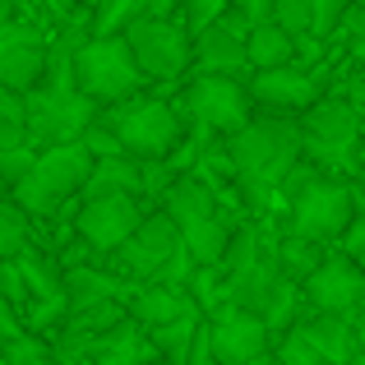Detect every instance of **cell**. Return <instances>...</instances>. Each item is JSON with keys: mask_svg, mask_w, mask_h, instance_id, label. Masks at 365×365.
<instances>
[{"mask_svg": "<svg viewBox=\"0 0 365 365\" xmlns=\"http://www.w3.org/2000/svg\"><path fill=\"white\" fill-rule=\"evenodd\" d=\"M301 158V125L292 120H245L232 139V167L255 195L282 185Z\"/></svg>", "mask_w": 365, "mask_h": 365, "instance_id": "cell-1", "label": "cell"}, {"mask_svg": "<svg viewBox=\"0 0 365 365\" xmlns=\"http://www.w3.org/2000/svg\"><path fill=\"white\" fill-rule=\"evenodd\" d=\"M356 5H365V0H356Z\"/></svg>", "mask_w": 365, "mask_h": 365, "instance_id": "cell-37", "label": "cell"}, {"mask_svg": "<svg viewBox=\"0 0 365 365\" xmlns=\"http://www.w3.org/2000/svg\"><path fill=\"white\" fill-rule=\"evenodd\" d=\"M273 24L282 28V33H292V37H301V33H310L314 28V0H273Z\"/></svg>", "mask_w": 365, "mask_h": 365, "instance_id": "cell-26", "label": "cell"}, {"mask_svg": "<svg viewBox=\"0 0 365 365\" xmlns=\"http://www.w3.org/2000/svg\"><path fill=\"white\" fill-rule=\"evenodd\" d=\"M361 195H365V180H361Z\"/></svg>", "mask_w": 365, "mask_h": 365, "instance_id": "cell-35", "label": "cell"}, {"mask_svg": "<svg viewBox=\"0 0 365 365\" xmlns=\"http://www.w3.org/2000/svg\"><path fill=\"white\" fill-rule=\"evenodd\" d=\"M98 365H148V342L139 338L134 324H116L98 342Z\"/></svg>", "mask_w": 365, "mask_h": 365, "instance_id": "cell-23", "label": "cell"}, {"mask_svg": "<svg viewBox=\"0 0 365 365\" xmlns=\"http://www.w3.org/2000/svg\"><path fill=\"white\" fill-rule=\"evenodd\" d=\"M111 134H116L120 153L130 158H143V162H158L176 148L180 139V120L167 102L158 98H130L111 111Z\"/></svg>", "mask_w": 365, "mask_h": 365, "instance_id": "cell-5", "label": "cell"}, {"mask_svg": "<svg viewBox=\"0 0 365 365\" xmlns=\"http://www.w3.org/2000/svg\"><path fill=\"white\" fill-rule=\"evenodd\" d=\"M65 287H70L74 310H98V305H107L111 296H116V282H111L107 273H93V268H74V273L65 277Z\"/></svg>", "mask_w": 365, "mask_h": 365, "instance_id": "cell-24", "label": "cell"}, {"mask_svg": "<svg viewBox=\"0 0 365 365\" xmlns=\"http://www.w3.org/2000/svg\"><path fill=\"white\" fill-rule=\"evenodd\" d=\"M74 83L88 102H125L139 93L143 74L125 37H93L74 51Z\"/></svg>", "mask_w": 365, "mask_h": 365, "instance_id": "cell-4", "label": "cell"}, {"mask_svg": "<svg viewBox=\"0 0 365 365\" xmlns=\"http://www.w3.org/2000/svg\"><path fill=\"white\" fill-rule=\"evenodd\" d=\"M24 208H9V204H0V259L9 255V250H19L24 245Z\"/></svg>", "mask_w": 365, "mask_h": 365, "instance_id": "cell-29", "label": "cell"}, {"mask_svg": "<svg viewBox=\"0 0 365 365\" xmlns=\"http://www.w3.org/2000/svg\"><path fill=\"white\" fill-rule=\"evenodd\" d=\"M134 319L143 324V329H162V324L180 319L185 310H195V301H190L185 292H176V287H143L139 296L130 301Z\"/></svg>", "mask_w": 365, "mask_h": 365, "instance_id": "cell-20", "label": "cell"}, {"mask_svg": "<svg viewBox=\"0 0 365 365\" xmlns=\"http://www.w3.org/2000/svg\"><path fill=\"white\" fill-rule=\"evenodd\" d=\"M46 74V51L28 28L0 24V88L5 93H33Z\"/></svg>", "mask_w": 365, "mask_h": 365, "instance_id": "cell-15", "label": "cell"}, {"mask_svg": "<svg viewBox=\"0 0 365 365\" xmlns=\"http://www.w3.org/2000/svg\"><path fill=\"white\" fill-rule=\"evenodd\" d=\"M148 365H167V361H148Z\"/></svg>", "mask_w": 365, "mask_h": 365, "instance_id": "cell-33", "label": "cell"}, {"mask_svg": "<svg viewBox=\"0 0 365 365\" xmlns=\"http://www.w3.org/2000/svg\"><path fill=\"white\" fill-rule=\"evenodd\" d=\"M125 46H130L134 65H139V74H153V79H176L180 70L190 65V33L180 24H171V19H134L130 28H125Z\"/></svg>", "mask_w": 365, "mask_h": 365, "instance_id": "cell-7", "label": "cell"}, {"mask_svg": "<svg viewBox=\"0 0 365 365\" xmlns=\"http://www.w3.org/2000/svg\"><path fill=\"white\" fill-rule=\"evenodd\" d=\"M185 296L195 301V310H199V305H208V310H213V305L227 296V287L217 282V268H195V273H190V292Z\"/></svg>", "mask_w": 365, "mask_h": 365, "instance_id": "cell-27", "label": "cell"}, {"mask_svg": "<svg viewBox=\"0 0 365 365\" xmlns=\"http://www.w3.org/2000/svg\"><path fill=\"white\" fill-rule=\"evenodd\" d=\"M0 158H5V153H0ZM0 180H5V171H0Z\"/></svg>", "mask_w": 365, "mask_h": 365, "instance_id": "cell-34", "label": "cell"}, {"mask_svg": "<svg viewBox=\"0 0 365 365\" xmlns=\"http://www.w3.org/2000/svg\"><path fill=\"white\" fill-rule=\"evenodd\" d=\"M93 171V153L83 143H51L42 158L28 167L24 180H14V195L24 213H51L61 199H70L74 190H83Z\"/></svg>", "mask_w": 365, "mask_h": 365, "instance_id": "cell-3", "label": "cell"}, {"mask_svg": "<svg viewBox=\"0 0 365 365\" xmlns=\"http://www.w3.org/2000/svg\"><path fill=\"white\" fill-rule=\"evenodd\" d=\"M93 125V102L74 88H33L24 102L28 143H79Z\"/></svg>", "mask_w": 365, "mask_h": 365, "instance_id": "cell-6", "label": "cell"}, {"mask_svg": "<svg viewBox=\"0 0 365 365\" xmlns=\"http://www.w3.org/2000/svg\"><path fill=\"white\" fill-rule=\"evenodd\" d=\"M134 19H143V0H102L98 19H93V33L98 37H120Z\"/></svg>", "mask_w": 365, "mask_h": 365, "instance_id": "cell-25", "label": "cell"}, {"mask_svg": "<svg viewBox=\"0 0 365 365\" xmlns=\"http://www.w3.org/2000/svg\"><path fill=\"white\" fill-rule=\"evenodd\" d=\"M356 134H361V120L351 102H342V98L310 102V111L301 120V148H310L324 162H338L356 148Z\"/></svg>", "mask_w": 365, "mask_h": 365, "instance_id": "cell-9", "label": "cell"}, {"mask_svg": "<svg viewBox=\"0 0 365 365\" xmlns=\"http://www.w3.org/2000/svg\"><path fill=\"white\" fill-rule=\"evenodd\" d=\"M190 116H195L204 130H241L250 120V93L232 74H204L190 88Z\"/></svg>", "mask_w": 365, "mask_h": 365, "instance_id": "cell-11", "label": "cell"}, {"mask_svg": "<svg viewBox=\"0 0 365 365\" xmlns=\"http://www.w3.org/2000/svg\"><path fill=\"white\" fill-rule=\"evenodd\" d=\"M236 5H241V14L250 19V24H259V14H268V9H273V0H236Z\"/></svg>", "mask_w": 365, "mask_h": 365, "instance_id": "cell-31", "label": "cell"}, {"mask_svg": "<svg viewBox=\"0 0 365 365\" xmlns=\"http://www.w3.org/2000/svg\"><path fill=\"white\" fill-rule=\"evenodd\" d=\"M208 338H213V361H222V365H255L259 356H264L268 324L259 319L255 310L227 305V310L208 324Z\"/></svg>", "mask_w": 365, "mask_h": 365, "instance_id": "cell-14", "label": "cell"}, {"mask_svg": "<svg viewBox=\"0 0 365 365\" xmlns=\"http://www.w3.org/2000/svg\"><path fill=\"white\" fill-rule=\"evenodd\" d=\"M167 217L176 222L180 241H185V255L195 259V268H217L232 250V232H227L222 213H217V199L208 185L199 180H176L167 190Z\"/></svg>", "mask_w": 365, "mask_h": 365, "instance_id": "cell-2", "label": "cell"}, {"mask_svg": "<svg viewBox=\"0 0 365 365\" xmlns=\"http://www.w3.org/2000/svg\"><path fill=\"white\" fill-rule=\"evenodd\" d=\"M180 250H185V241H180L176 222H171L167 213H153V217H143V222L134 227V236L116 250V255H120L125 273H134V277H162Z\"/></svg>", "mask_w": 365, "mask_h": 365, "instance_id": "cell-10", "label": "cell"}, {"mask_svg": "<svg viewBox=\"0 0 365 365\" xmlns=\"http://www.w3.org/2000/svg\"><path fill=\"white\" fill-rule=\"evenodd\" d=\"M292 56H296V37L282 33L273 19L250 24V33H245V65H255V70H277V65H292Z\"/></svg>", "mask_w": 365, "mask_h": 365, "instance_id": "cell-18", "label": "cell"}, {"mask_svg": "<svg viewBox=\"0 0 365 365\" xmlns=\"http://www.w3.org/2000/svg\"><path fill=\"white\" fill-rule=\"evenodd\" d=\"M0 98H5V88H0Z\"/></svg>", "mask_w": 365, "mask_h": 365, "instance_id": "cell-36", "label": "cell"}, {"mask_svg": "<svg viewBox=\"0 0 365 365\" xmlns=\"http://www.w3.org/2000/svg\"><path fill=\"white\" fill-rule=\"evenodd\" d=\"M305 296L314 301L319 314H347L365 301V273L356 259L338 255V259H324V264L310 268L305 277Z\"/></svg>", "mask_w": 365, "mask_h": 365, "instance_id": "cell-13", "label": "cell"}, {"mask_svg": "<svg viewBox=\"0 0 365 365\" xmlns=\"http://www.w3.org/2000/svg\"><path fill=\"white\" fill-rule=\"evenodd\" d=\"M195 333H199V310H185L180 319L162 324V329H148V342L167 365H185L190 347H195Z\"/></svg>", "mask_w": 365, "mask_h": 365, "instance_id": "cell-22", "label": "cell"}, {"mask_svg": "<svg viewBox=\"0 0 365 365\" xmlns=\"http://www.w3.org/2000/svg\"><path fill=\"white\" fill-rule=\"evenodd\" d=\"M195 56H199V65H204L208 74H236L245 65V33L236 24H222V19H217L213 28L199 33Z\"/></svg>", "mask_w": 365, "mask_h": 365, "instance_id": "cell-17", "label": "cell"}, {"mask_svg": "<svg viewBox=\"0 0 365 365\" xmlns=\"http://www.w3.org/2000/svg\"><path fill=\"white\" fill-rule=\"evenodd\" d=\"M351 217H356V199L342 180H310L296 195L292 227L301 241H338V236H347Z\"/></svg>", "mask_w": 365, "mask_h": 365, "instance_id": "cell-8", "label": "cell"}, {"mask_svg": "<svg viewBox=\"0 0 365 365\" xmlns=\"http://www.w3.org/2000/svg\"><path fill=\"white\" fill-rule=\"evenodd\" d=\"M143 190V171L134 162H125L120 153L116 158H93V171L83 180V195L98 199V195H139Z\"/></svg>", "mask_w": 365, "mask_h": 365, "instance_id": "cell-19", "label": "cell"}, {"mask_svg": "<svg viewBox=\"0 0 365 365\" xmlns=\"http://www.w3.org/2000/svg\"><path fill=\"white\" fill-rule=\"evenodd\" d=\"M277 361H282V365H324V356L314 351V342L305 338V329H296L292 338L282 342V351H277Z\"/></svg>", "mask_w": 365, "mask_h": 365, "instance_id": "cell-28", "label": "cell"}, {"mask_svg": "<svg viewBox=\"0 0 365 365\" xmlns=\"http://www.w3.org/2000/svg\"><path fill=\"white\" fill-rule=\"evenodd\" d=\"M222 9H227V0H195V5H190V28H195V33L213 28L217 19H222Z\"/></svg>", "mask_w": 365, "mask_h": 365, "instance_id": "cell-30", "label": "cell"}, {"mask_svg": "<svg viewBox=\"0 0 365 365\" xmlns=\"http://www.w3.org/2000/svg\"><path fill=\"white\" fill-rule=\"evenodd\" d=\"M305 338L314 342V351L324 356V365H338L351 356V347H356V333H351L347 314H314L310 324H301Z\"/></svg>", "mask_w": 365, "mask_h": 365, "instance_id": "cell-21", "label": "cell"}, {"mask_svg": "<svg viewBox=\"0 0 365 365\" xmlns=\"http://www.w3.org/2000/svg\"><path fill=\"white\" fill-rule=\"evenodd\" d=\"M245 93L259 98L264 107H273V111H301V107L314 102V79L301 65H277V70H259Z\"/></svg>", "mask_w": 365, "mask_h": 365, "instance_id": "cell-16", "label": "cell"}, {"mask_svg": "<svg viewBox=\"0 0 365 365\" xmlns=\"http://www.w3.org/2000/svg\"><path fill=\"white\" fill-rule=\"evenodd\" d=\"M143 222L139 195H98L83 204L79 213V236L93 250H120L134 236V227Z\"/></svg>", "mask_w": 365, "mask_h": 365, "instance_id": "cell-12", "label": "cell"}, {"mask_svg": "<svg viewBox=\"0 0 365 365\" xmlns=\"http://www.w3.org/2000/svg\"><path fill=\"white\" fill-rule=\"evenodd\" d=\"M356 56H361V61H365V37H361V42H356Z\"/></svg>", "mask_w": 365, "mask_h": 365, "instance_id": "cell-32", "label": "cell"}]
</instances>
